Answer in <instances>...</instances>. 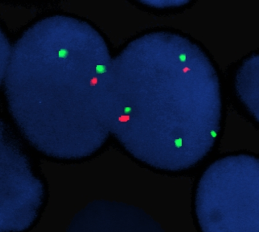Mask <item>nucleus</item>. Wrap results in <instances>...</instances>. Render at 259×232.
Listing matches in <instances>:
<instances>
[{
    "instance_id": "nucleus-1",
    "label": "nucleus",
    "mask_w": 259,
    "mask_h": 232,
    "mask_svg": "<svg viewBox=\"0 0 259 232\" xmlns=\"http://www.w3.org/2000/svg\"><path fill=\"white\" fill-rule=\"evenodd\" d=\"M185 51L176 75H149L131 46L112 60L111 128L132 153L153 167L180 170L211 148L221 102L212 71L196 75Z\"/></svg>"
},
{
    "instance_id": "nucleus-2",
    "label": "nucleus",
    "mask_w": 259,
    "mask_h": 232,
    "mask_svg": "<svg viewBox=\"0 0 259 232\" xmlns=\"http://www.w3.org/2000/svg\"><path fill=\"white\" fill-rule=\"evenodd\" d=\"M112 61L104 41L87 24L55 16L29 28L3 65L12 102L43 107L48 122L75 128L106 124ZM74 125V127L75 128Z\"/></svg>"
},
{
    "instance_id": "nucleus-3",
    "label": "nucleus",
    "mask_w": 259,
    "mask_h": 232,
    "mask_svg": "<svg viewBox=\"0 0 259 232\" xmlns=\"http://www.w3.org/2000/svg\"><path fill=\"white\" fill-rule=\"evenodd\" d=\"M258 161L241 155L222 159L206 170L198 187L196 211L207 232H257Z\"/></svg>"
}]
</instances>
